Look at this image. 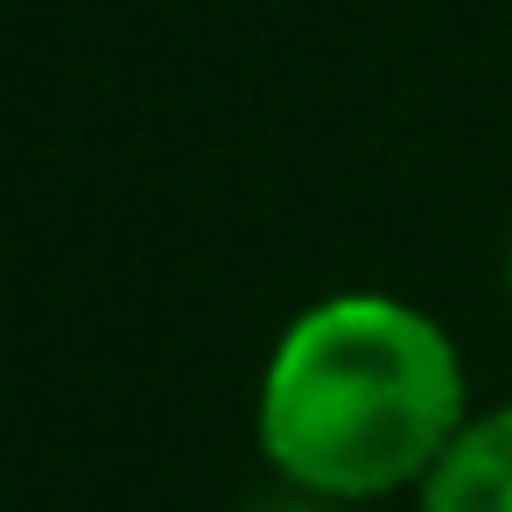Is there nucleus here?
Masks as SVG:
<instances>
[{
    "instance_id": "1",
    "label": "nucleus",
    "mask_w": 512,
    "mask_h": 512,
    "mask_svg": "<svg viewBox=\"0 0 512 512\" xmlns=\"http://www.w3.org/2000/svg\"><path fill=\"white\" fill-rule=\"evenodd\" d=\"M470 421V365L449 323L393 288H337L281 323L253 393L267 470L330 512L414 498Z\"/></svg>"
},
{
    "instance_id": "2",
    "label": "nucleus",
    "mask_w": 512,
    "mask_h": 512,
    "mask_svg": "<svg viewBox=\"0 0 512 512\" xmlns=\"http://www.w3.org/2000/svg\"><path fill=\"white\" fill-rule=\"evenodd\" d=\"M414 512H512V400L470 407L414 491Z\"/></svg>"
},
{
    "instance_id": "3",
    "label": "nucleus",
    "mask_w": 512,
    "mask_h": 512,
    "mask_svg": "<svg viewBox=\"0 0 512 512\" xmlns=\"http://www.w3.org/2000/svg\"><path fill=\"white\" fill-rule=\"evenodd\" d=\"M498 274H505V302H512V225H505V253H498Z\"/></svg>"
},
{
    "instance_id": "4",
    "label": "nucleus",
    "mask_w": 512,
    "mask_h": 512,
    "mask_svg": "<svg viewBox=\"0 0 512 512\" xmlns=\"http://www.w3.org/2000/svg\"><path fill=\"white\" fill-rule=\"evenodd\" d=\"M302 512H330V505H302Z\"/></svg>"
}]
</instances>
